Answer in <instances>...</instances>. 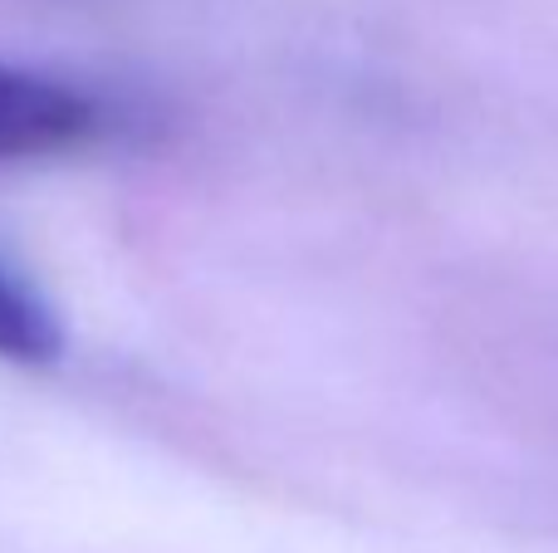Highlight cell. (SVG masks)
I'll return each instance as SVG.
<instances>
[{"instance_id": "cell-1", "label": "cell", "mask_w": 558, "mask_h": 553, "mask_svg": "<svg viewBox=\"0 0 558 553\" xmlns=\"http://www.w3.org/2000/svg\"><path fill=\"white\" fill-rule=\"evenodd\" d=\"M113 123V108L88 88L0 64V162L84 152L98 137H108Z\"/></svg>"}, {"instance_id": "cell-2", "label": "cell", "mask_w": 558, "mask_h": 553, "mask_svg": "<svg viewBox=\"0 0 558 553\" xmlns=\"http://www.w3.org/2000/svg\"><path fill=\"white\" fill-rule=\"evenodd\" d=\"M64 353V323L15 270L0 265V362L49 368Z\"/></svg>"}]
</instances>
